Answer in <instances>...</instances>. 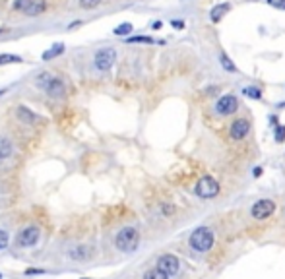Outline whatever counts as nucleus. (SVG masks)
<instances>
[{
  "mask_svg": "<svg viewBox=\"0 0 285 279\" xmlns=\"http://www.w3.org/2000/svg\"><path fill=\"white\" fill-rule=\"evenodd\" d=\"M115 246L120 250V252H134L138 246H140V233L136 227H122L119 233L115 235Z\"/></svg>",
  "mask_w": 285,
  "mask_h": 279,
  "instance_id": "3",
  "label": "nucleus"
},
{
  "mask_svg": "<svg viewBox=\"0 0 285 279\" xmlns=\"http://www.w3.org/2000/svg\"><path fill=\"white\" fill-rule=\"evenodd\" d=\"M239 111V99L235 95H223L217 99L215 103V113L221 115V117H229V115H235Z\"/></svg>",
  "mask_w": 285,
  "mask_h": 279,
  "instance_id": "9",
  "label": "nucleus"
},
{
  "mask_svg": "<svg viewBox=\"0 0 285 279\" xmlns=\"http://www.w3.org/2000/svg\"><path fill=\"white\" fill-rule=\"evenodd\" d=\"M82 279H90V277H82Z\"/></svg>",
  "mask_w": 285,
  "mask_h": 279,
  "instance_id": "35",
  "label": "nucleus"
},
{
  "mask_svg": "<svg viewBox=\"0 0 285 279\" xmlns=\"http://www.w3.org/2000/svg\"><path fill=\"white\" fill-rule=\"evenodd\" d=\"M39 238H41V229L35 227V225H30V227H24V229L18 233L16 244L22 246V248H31V246H35V244L39 242Z\"/></svg>",
  "mask_w": 285,
  "mask_h": 279,
  "instance_id": "6",
  "label": "nucleus"
},
{
  "mask_svg": "<svg viewBox=\"0 0 285 279\" xmlns=\"http://www.w3.org/2000/svg\"><path fill=\"white\" fill-rule=\"evenodd\" d=\"M221 190V186H219V182L213 178V176L206 175L202 176L198 182H196L194 186V192L198 198H202V200H210V198H215L217 194Z\"/></svg>",
  "mask_w": 285,
  "mask_h": 279,
  "instance_id": "4",
  "label": "nucleus"
},
{
  "mask_svg": "<svg viewBox=\"0 0 285 279\" xmlns=\"http://www.w3.org/2000/svg\"><path fill=\"white\" fill-rule=\"evenodd\" d=\"M16 117H18V120H20L22 124H31V126L43 122V118L39 117L37 113H33L30 107H26V105H20V107L16 109Z\"/></svg>",
  "mask_w": 285,
  "mask_h": 279,
  "instance_id": "10",
  "label": "nucleus"
},
{
  "mask_svg": "<svg viewBox=\"0 0 285 279\" xmlns=\"http://www.w3.org/2000/svg\"><path fill=\"white\" fill-rule=\"evenodd\" d=\"M0 279H2V271H0Z\"/></svg>",
  "mask_w": 285,
  "mask_h": 279,
  "instance_id": "34",
  "label": "nucleus"
},
{
  "mask_svg": "<svg viewBox=\"0 0 285 279\" xmlns=\"http://www.w3.org/2000/svg\"><path fill=\"white\" fill-rule=\"evenodd\" d=\"M18 62H22V57H18V55H0V66L2 64H18Z\"/></svg>",
  "mask_w": 285,
  "mask_h": 279,
  "instance_id": "21",
  "label": "nucleus"
},
{
  "mask_svg": "<svg viewBox=\"0 0 285 279\" xmlns=\"http://www.w3.org/2000/svg\"><path fill=\"white\" fill-rule=\"evenodd\" d=\"M273 140L277 142V144H281L285 140V126L283 124H277L275 126V132H273Z\"/></svg>",
  "mask_w": 285,
  "mask_h": 279,
  "instance_id": "23",
  "label": "nucleus"
},
{
  "mask_svg": "<svg viewBox=\"0 0 285 279\" xmlns=\"http://www.w3.org/2000/svg\"><path fill=\"white\" fill-rule=\"evenodd\" d=\"M157 267H159L163 273H167L169 277H173V275H177L180 271V262L175 254H161V256L157 258Z\"/></svg>",
  "mask_w": 285,
  "mask_h": 279,
  "instance_id": "8",
  "label": "nucleus"
},
{
  "mask_svg": "<svg viewBox=\"0 0 285 279\" xmlns=\"http://www.w3.org/2000/svg\"><path fill=\"white\" fill-rule=\"evenodd\" d=\"M91 256H93V250H91V246H86V244H78V246H72L68 250V258L74 260V262H88Z\"/></svg>",
  "mask_w": 285,
  "mask_h": 279,
  "instance_id": "12",
  "label": "nucleus"
},
{
  "mask_svg": "<svg viewBox=\"0 0 285 279\" xmlns=\"http://www.w3.org/2000/svg\"><path fill=\"white\" fill-rule=\"evenodd\" d=\"M248 132H250V122L246 118H237L231 122V128H229L231 140H242L244 136H248Z\"/></svg>",
  "mask_w": 285,
  "mask_h": 279,
  "instance_id": "11",
  "label": "nucleus"
},
{
  "mask_svg": "<svg viewBox=\"0 0 285 279\" xmlns=\"http://www.w3.org/2000/svg\"><path fill=\"white\" fill-rule=\"evenodd\" d=\"M35 86L45 91L53 99H62L66 95V84L60 80L59 76H53L51 72H41L35 78Z\"/></svg>",
  "mask_w": 285,
  "mask_h": 279,
  "instance_id": "1",
  "label": "nucleus"
},
{
  "mask_svg": "<svg viewBox=\"0 0 285 279\" xmlns=\"http://www.w3.org/2000/svg\"><path fill=\"white\" fill-rule=\"evenodd\" d=\"M213 242H215V236H213V231L208 229V227H198L190 233V238H188V244L190 248L198 252V254H206L213 248Z\"/></svg>",
  "mask_w": 285,
  "mask_h": 279,
  "instance_id": "2",
  "label": "nucleus"
},
{
  "mask_svg": "<svg viewBox=\"0 0 285 279\" xmlns=\"http://www.w3.org/2000/svg\"><path fill=\"white\" fill-rule=\"evenodd\" d=\"M45 0H31L30 2V6L26 8V12L24 14L26 16H30V18H35V16H39V14H43L45 12Z\"/></svg>",
  "mask_w": 285,
  "mask_h": 279,
  "instance_id": "14",
  "label": "nucleus"
},
{
  "mask_svg": "<svg viewBox=\"0 0 285 279\" xmlns=\"http://www.w3.org/2000/svg\"><path fill=\"white\" fill-rule=\"evenodd\" d=\"M171 26H173V28H182V26H184V24H182V22H175V20H173V22H171Z\"/></svg>",
  "mask_w": 285,
  "mask_h": 279,
  "instance_id": "29",
  "label": "nucleus"
},
{
  "mask_svg": "<svg viewBox=\"0 0 285 279\" xmlns=\"http://www.w3.org/2000/svg\"><path fill=\"white\" fill-rule=\"evenodd\" d=\"M8 242H10V235H8V231L0 229V250L8 248Z\"/></svg>",
  "mask_w": 285,
  "mask_h": 279,
  "instance_id": "26",
  "label": "nucleus"
},
{
  "mask_svg": "<svg viewBox=\"0 0 285 279\" xmlns=\"http://www.w3.org/2000/svg\"><path fill=\"white\" fill-rule=\"evenodd\" d=\"M12 153H14V144L8 138H0V161L12 157Z\"/></svg>",
  "mask_w": 285,
  "mask_h": 279,
  "instance_id": "16",
  "label": "nucleus"
},
{
  "mask_svg": "<svg viewBox=\"0 0 285 279\" xmlns=\"http://www.w3.org/2000/svg\"><path fill=\"white\" fill-rule=\"evenodd\" d=\"M231 10V4L229 2H223V4H215L213 8H211L210 12V20L213 22V24H219L223 18H225V14Z\"/></svg>",
  "mask_w": 285,
  "mask_h": 279,
  "instance_id": "13",
  "label": "nucleus"
},
{
  "mask_svg": "<svg viewBox=\"0 0 285 279\" xmlns=\"http://www.w3.org/2000/svg\"><path fill=\"white\" fill-rule=\"evenodd\" d=\"M26 273H45L43 269H26Z\"/></svg>",
  "mask_w": 285,
  "mask_h": 279,
  "instance_id": "30",
  "label": "nucleus"
},
{
  "mask_svg": "<svg viewBox=\"0 0 285 279\" xmlns=\"http://www.w3.org/2000/svg\"><path fill=\"white\" fill-rule=\"evenodd\" d=\"M219 62H221V66L225 68L227 72H237V66L233 64V60L227 57V53H221V55H219Z\"/></svg>",
  "mask_w": 285,
  "mask_h": 279,
  "instance_id": "20",
  "label": "nucleus"
},
{
  "mask_svg": "<svg viewBox=\"0 0 285 279\" xmlns=\"http://www.w3.org/2000/svg\"><path fill=\"white\" fill-rule=\"evenodd\" d=\"M262 175V167H256L254 169V176H260Z\"/></svg>",
  "mask_w": 285,
  "mask_h": 279,
  "instance_id": "33",
  "label": "nucleus"
},
{
  "mask_svg": "<svg viewBox=\"0 0 285 279\" xmlns=\"http://www.w3.org/2000/svg\"><path fill=\"white\" fill-rule=\"evenodd\" d=\"M101 2H103V0H80V6H82L84 10H93V8L101 6Z\"/></svg>",
  "mask_w": 285,
  "mask_h": 279,
  "instance_id": "22",
  "label": "nucleus"
},
{
  "mask_svg": "<svg viewBox=\"0 0 285 279\" xmlns=\"http://www.w3.org/2000/svg\"><path fill=\"white\" fill-rule=\"evenodd\" d=\"M132 31H134V26H132V24H128V22H124V24L117 26V28L113 30V33H115L117 37H128Z\"/></svg>",
  "mask_w": 285,
  "mask_h": 279,
  "instance_id": "17",
  "label": "nucleus"
},
{
  "mask_svg": "<svg viewBox=\"0 0 285 279\" xmlns=\"http://www.w3.org/2000/svg\"><path fill=\"white\" fill-rule=\"evenodd\" d=\"M30 2H31V0H14L12 8H14V10H18V12H22V14H24V12H26V8L30 6Z\"/></svg>",
  "mask_w": 285,
  "mask_h": 279,
  "instance_id": "25",
  "label": "nucleus"
},
{
  "mask_svg": "<svg viewBox=\"0 0 285 279\" xmlns=\"http://www.w3.org/2000/svg\"><path fill=\"white\" fill-rule=\"evenodd\" d=\"M270 6L277 8V10H285V0H266Z\"/></svg>",
  "mask_w": 285,
  "mask_h": 279,
  "instance_id": "28",
  "label": "nucleus"
},
{
  "mask_svg": "<svg viewBox=\"0 0 285 279\" xmlns=\"http://www.w3.org/2000/svg\"><path fill=\"white\" fill-rule=\"evenodd\" d=\"M128 43H146V45H151L155 43L151 37H146V35H138V37H128Z\"/></svg>",
  "mask_w": 285,
  "mask_h": 279,
  "instance_id": "24",
  "label": "nucleus"
},
{
  "mask_svg": "<svg viewBox=\"0 0 285 279\" xmlns=\"http://www.w3.org/2000/svg\"><path fill=\"white\" fill-rule=\"evenodd\" d=\"M66 51V45L64 43H55L49 51H45L43 55H41V60H53V59H57V57H60L62 53Z\"/></svg>",
  "mask_w": 285,
  "mask_h": 279,
  "instance_id": "15",
  "label": "nucleus"
},
{
  "mask_svg": "<svg viewBox=\"0 0 285 279\" xmlns=\"http://www.w3.org/2000/svg\"><path fill=\"white\" fill-rule=\"evenodd\" d=\"M275 211V202L270 200V198H262V200H258L254 202V206L250 207V215L258 221H264L271 217V213Z\"/></svg>",
  "mask_w": 285,
  "mask_h": 279,
  "instance_id": "7",
  "label": "nucleus"
},
{
  "mask_svg": "<svg viewBox=\"0 0 285 279\" xmlns=\"http://www.w3.org/2000/svg\"><path fill=\"white\" fill-rule=\"evenodd\" d=\"M270 122L273 124V126H277V117H275V115H271V117H270Z\"/></svg>",
  "mask_w": 285,
  "mask_h": 279,
  "instance_id": "31",
  "label": "nucleus"
},
{
  "mask_svg": "<svg viewBox=\"0 0 285 279\" xmlns=\"http://www.w3.org/2000/svg\"><path fill=\"white\" fill-rule=\"evenodd\" d=\"M161 213H163L165 217L173 215V213H175V206H173V204H161Z\"/></svg>",
  "mask_w": 285,
  "mask_h": 279,
  "instance_id": "27",
  "label": "nucleus"
},
{
  "mask_svg": "<svg viewBox=\"0 0 285 279\" xmlns=\"http://www.w3.org/2000/svg\"><path fill=\"white\" fill-rule=\"evenodd\" d=\"M161 26H163L161 22H153V30H161Z\"/></svg>",
  "mask_w": 285,
  "mask_h": 279,
  "instance_id": "32",
  "label": "nucleus"
},
{
  "mask_svg": "<svg viewBox=\"0 0 285 279\" xmlns=\"http://www.w3.org/2000/svg\"><path fill=\"white\" fill-rule=\"evenodd\" d=\"M117 62V51L113 47H103L95 53L93 57V66L97 72H109Z\"/></svg>",
  "mask_w": 285,
  "mask_h": 279,
  "instance_id": "5",
  "label": "nucleus"
},
{
  "mask_svg": "<svg viewBox=\"0 0 285 279\" xmlns=\"http://www.w3.org/2000/svg\"><path fill=\"white\" fill-rule=\"evenodd\" d=\"M144 279H169V275L163 273V271L155 265V267H151V269H148V271L144 273Z\"/></svg>",
  "mask_w": 285,
  "mask_h": 279,
  "instance_id": "19",
  "label": "nucleus"
},
{
  "mask_svg": "<svg viewBox=\"0 0 285 279\" xmlns=\"http://www.w3.org/2000/svg\"><path fill=\"white\" fill-rule=\"evenodd\" d=\"M242 93H244L248 99H254V101L262 99V89L256 88V86H246V88L242 89Z\"/></svg>",
  "mask_w": 285,
  "mask_h": 279,
  "instance_id": "18",
  "label": "nucleus"
}]
</instances>
